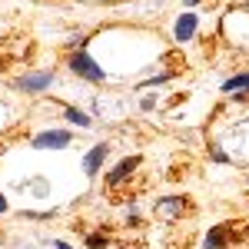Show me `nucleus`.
Here are the masks:
<instances>
[{
  "label": "nucleus",
  "instance_id": "obj_1",
  "mask_svg": "<svg viewBox=\"0 0 249 249\" xmlns=\"http://www.w3.org/2000/svg\"><path fill=\"white\" fill-rule=\"evenodd\" d=\"M70 70H73L77 77L90 80V83H103V80H107V73L100 70V63H96L90 53H70Z\"/></svg>",
  "mask_w": 249,
  "mask_h": 249
},
{
  "label": "nucleus",
  "instance_id": "obj_2",
  "mask_svg": "<svg viewBox=\"0 0 249 249\" xmlns=\"http://www.w3.org/2000/svg\"><path fill=\"white\" fill-rule=\"evenodd\" d=\"M50 83H53V70H37V73H27V77L14 80V87H17L20 93H40Z\"/></svg>",
  "mask_w": 249,
  "mask_h": 249
},
{
  "label": "nucleus",
  "instance_id": "obj_3",
  "mask_svg": "<svg viewBox=\"0 0 249 249\" xmlns=\"http://www.w3.org/2000/svg\"><path fill=\"white\" fill-rule=\"evenodd\" d=\"M70 143H73V133H67V130H47V133L34 136V146L37 150H63Z\"/></svg>",
  "mask_w": 249,
  "mask_h": 249
},
{
  "label": "nucleus",
  "instance_id": "obj_4",
  "mask_svg": "<svg viewBox=\"0 0 249 249\" xmlns=\"http://www.w3.org/2000/svg\"><path fill=\"white\" fill-rule=\"evenodd\" d=\"M140 163H143V156H126L123 163H116L113 170L107 173V186H116V183H123V179H126V176H130V173H133Z\"/></svg>",
  "mask_w": 249,
  "mask_h": 249
},
{
  "label": "nucleus",
  "instance_id": "obj_5",
  "mask_svg": "<svg viewBox=\"0 0 249 249\" xmlns=\"http://www.w3.org/2000/svg\"><path fill=\"white\" fill-rule=\"evenodd\" d=\"M107 153H110V146H107V143H96L93 150L83 156V173H87V176H96L100 166H103V160H107Z\"/></svg>",
  "mask_w": 249,
  "mask_h": 249
},
{
  "label": "nucleus",
  "instance_id": "obj_6",
  "mask_svg": "<svg viewBox=\"0 0 249 249\" xmlns=\"http://www.w3.org/2000/svg\"><path fill=\"white\" fill-rule=\"evenodd\" d=\"M183 206H186V199H183V196H170V199H160V203H156V213H160L163 219H176Z\"/></svg>",
  "mask_w": 249,
  "mask_h": 249
},
{
  "label": "nucleus",
  "instance_id": "obj_7",
  "mask_svg": "<svg viewBox=\"0 0 249 249\" xmlns=\"http://www.w3.org/2000/svg\"><path fill=\"white\" fill-rule=\"evenodd\" d=\"M249 90V73H236L232 80H223V93H246Z\"/></svg>",
  "mask_w": 249,
  "mask_h": 249
},
{
  "label": "nucleus",
  "instance_id": "obj_8",
  "mask_svg": "<svg viewBox=\"0 0 249 249\" xmlns=\"http://www.w3.org/2000/svg\"><path fill=\"white\" fill-rule=\"evenodd\" d=\"M193 34H196V17H193V14L176 20V40H190Z\"/></svg>",
  "mask_w": 249,
  "mask_h": 249
},
{
  "label": "nucleus",
  "instance_id": "obj_9",
  "mask_svg": "<svg viewBox=\"0 0 249 249\" xmlns=\"http://www.w3.org/2000/svg\"><path fill=\"white\" fill-rule=\"evenodd\" d=\"M226 236H230V230H226V226H216V230H210V236H206L203 249H223V246H226Z\"/></svg>",
  "mask_w": 249,
  "mask_h": 249
},
{
  "label": "nucleus",
  "instance_id": "obj_10",
  "mask_svg": "<svg viewBox=\"0 0 249 249\" xmlns=\"http://www.w3.org/2000/svg\"><path fill=\"white\" fill-rule=\"evenodd\" d=\"M63 116H67V120H70L73 126H90V116H87V113H80L77 107H67V110H63Z\"/></svg>",
  "mask_w": 249,
  "mask_h": 249
},
{
  "label": "nucleus",
  "instance_id": "obj_11",
  "mask_svg": "<svg viewBox=\"0 0 249 249\" xmlns=\"http://www.w3.org/2000/svg\"><path fill=\"white\" fill-rule=\"evenodd\" d=\"M87 246H90V249H103V246H107V236H103V232H93V236H87Z\"/></svg>",
  "mask_w": 249,
  "mask_h": 249
},
{
  "label": "nucleus",
  "instance_id": "obj_12",
  "mask_svg": "<svg viewBox=\"0 0 249 249\" xmlns=\"http://www.w3.org/2000/svg\"><path fill=\"white\" fill-rule=\"evenodd\" d=\"M213 160H216V163H230V156L223 153V150H213Z\"/></svg>",
  "mask_w": 249,
  "mask_h": 249
},
{
  "label": "nucleus",
  "instance_id": "obj_13",
  "mask_svg": "<svg viewBox=\"0 0 249 249\" xmlns=\"http://www.w3.org/2000/svg\"><path fill=\"white\" fill-rule=\"evenodd\" d=\"M0 213H7V199L3 196H0Z\"/></svg>",
  "mask_w": 249,
  "mask_h": 249
},
{
  "label": "nucleus",
  "instance_id": "obj_14",
  "mask_svg": "<svg viewBox=\"0 0 249 249\" xmlns=\"http://www.w3.org/2000/svg\"><path fill=\"white\" fill-rule=\"evenodd\" d=\"M183 3H186V7H196V3H199V0H183Z\"/></svg>",
  "mask_w": 249,
  "mask_h": 249
},
{
  "label": "nucleus",
  "instance_id": "obj_15",
  "mask_svg": "<svg viewBox=\"0 0 249 249\" xmlns=\"http://www.w3.org/2000/svg\"><path fill=\"white\" fill-rule=\"evenodd\" d=\"M246 10H249V3H246Z\"/></svg>",
  "mask_w": 249,
  "mask_h": 249
}]
</instances>
